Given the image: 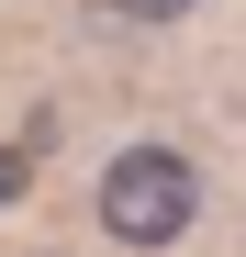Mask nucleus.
I'll return each instance as SVG.
<instances>
[{"label": "nucleus", "instance_id": "nucleus-1", "mask_svg": "<svg viewBox=\"0 0 246 257\" xmlns=\"http://www.w3.org/2000/svg\"><path fill=\"white\" fill-rule=\"evenodd\" d=\"M90 212H101L112 246H179L190 212H201V168H190L179 146H123V157L101 168Z\"/></svg>", "mask_w": 246, "mask_h": 257}, {"label": "nucleus", "instance_id": "nucleus-2", "mask_svg": "<svg viewBox=\"0 0 246 257\" xmlns=\"http://www.w3.org/2000/svg\"><path fill=\"white\" fill-rule=\"evenodd\" d=\"M112 12H123V23H179L190 0H112Z\"/></svg>", "mask_w": 246, "mask_h": 257}, {"label": "nucleus", "instance_id": "nucleus-3", "mask_svg": "<svg viewBox=\"0 0 246 257\" xmlns=\"http://www.w3.org/2000/svg\"><path fill=\"white\" fill-rule=\"evenodd\" d=\"M12 190H23V157H0V201H12Z\"/></svg>", "mask_w": 246, "mask_h": 257}]
</instances>
